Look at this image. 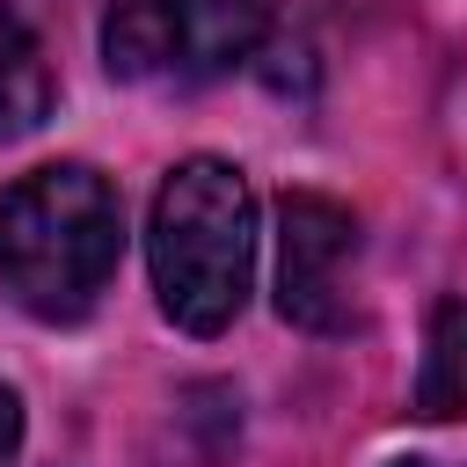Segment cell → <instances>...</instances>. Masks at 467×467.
<instances>
[{
  "instance_id": "5b68a950",
  "label": "cell",
  "mask_w": 467,
  "mask_h": 467,
  "mask_svg": "<svg viewBox=\"0 0 467 467\" xmlns=\"http://www.w3.org/2000/svg\"><path fill=\"white\" fill-rule=\"evenodd\" d=\"M51 102H58V80L44 66V44L22 22V7L0 0V146L7 139H29L51 117Z\"/></svg>"
},
{
  "instance_id": "277c9868",
  "label": "cell",
  "mask_w": 467,
  "mask_h": 467,
  "mask_svg": "<svg viewBox=\"0 0 467 467\" xmlns=\"http://www.w3.org/2000/svg\"><path fill=\"white\" fill-rule=\"evenodd\" d=\"M350 263H358V219L350 204L321 190L277 197V314L314 336L350 328Z\"/></svg>"
},
{
  "instance_id": "7a4b0ae2",
  "label": "cell",
  "mask_w": 467,
  "mask_h": 467,
  "mask_svg": "<svg viewBox=\"0 0 467 467\" xmlns=\"http://www.w3.org/2000/svg\"><path fill=\"white\" fill-rule=\"evenodd\" d=\"M146 263H153V299L175 328L219 336L248 306L255 277V190L234 161L190 153L168 168L153 190L146 219Z\"/></svg>"
},
{
  "instance_id": "ba28073f",
  "label": "cell",
  "mask_w": 467,
  "mask_h": 467,
  "mask_svg": "<svg viewBox=\"0 0 467 467\" xmlns=\"http://www.w3.org/2000/svg\"><path fill=\"white\" fill-rule=\"evenodd\" d=\"M401 467H431V460H401Z\"/></svg>"
},
{
  "instance_id": "8992f818",
  "label": "cell",
  "mask_w": 467,
  "mask_h": 467,
  "mask_svg": "<svg viewBox=\"0 0 467 467\" xmlns=\"http://www.w3.org/2000/svg\"><path fill=\"white\" fill-rule=\"evenodd\" d=\"M409 409L423 423H452L467 416V299H438L423 321V365H416V394Z\"/></svg>"
},
{
  "instance_id": "6da1fadb",
  "label": "cell",
  "mask_w": 467,
  "mask_h": 467,
  "mask_svg": "<svg viewBox=\"0 0 467 467\" xmlns=\"http://www.w3.org/2000/svg\"><path fill=\"white\" fill-rule=\"evenodd\" d=\"M124 263V197L88 161L29 168L0 190V292L36 321H80Z\"/></svg>"
},
{
  "instance_id": "52a82bcc",
  "label": "cell",
  "mask_w": 467,
  "mask_h": 467,
  "mask_svg": "<svg viewBox=\"0 0 467 467\" xmlns=\"http://www.w3.org/2000/svg\"><path fill=\"white\" fill-rule=\"evenodd\" d=\"M15 452H22V394L0 379V467H15Z\"/></svg>"
},
{
  "instance_id": "3957f363",
  "label": "cell",
  "mask_w": 467,
  "mask_h": 467,
  "mask_svg": "<svg viewBox=\"0 0 467 467\" xmlns=\"http://www.w3.org/2000/svg\"><path fill=\"white\" fill-rule=\"evenodd\" d=\"M270 0H102V66L139 88H197L270 44Z\"/></svg>"
}]
</instances>
